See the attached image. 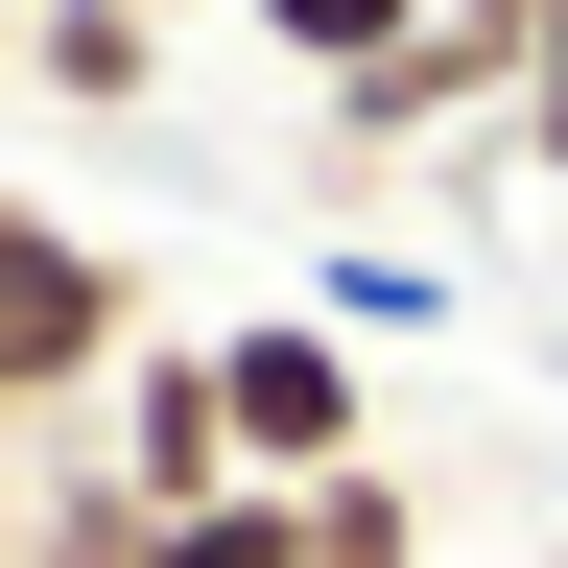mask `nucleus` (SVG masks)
Listing matches in <instances>:
<instances>
[{
	"label": "nucleus",
	"mask_w": 568,
	"mask_h": 568,
	"mask_svg": "<svg viewBox=\"0 0 568 568\" xmlns=\"http://www.w3.org/2000/svg\"><path fill=\"white\" fill-rule=\"evenodd\" d=\"M308 568H426V497H403L379 450H355V474L308 497Z\"/></svg>",
	"instance_id": "obj_7"
},
{
	"label": "nucleus",
	"mask_w": 568,
	"mask_h": 568,
	"mask_svg": "<svg viewBox=\"0 0 568 568\" xmlns=\"http://www.w3.org/2000/svg\"><path fill=\"white\" fill-rule=\"evenodd\" d=\"M166 568H308V497H213V521H166Z\"/></svg>",
	"instance_id": "obj_9"
},
{
	"label": "nucleus",
	"mask_w": 568,
	"mask_h": 568,
	"mask_svg": "<svg viewBox=\"0 0 568 568\" xmlns=\"http://www.w3.org/2000/svg\"><path fill=\"white\" fill-rule=\"evenodd\" d=\"M24 568H166V497L142 474H48L24 497Z\"/></svg>",
	"instance_id": "obj_5"
},
{
	"label": "nucleus",
	"mask_w": 568,
	"mask_h": 568,
	"mask_svg": "<svg viewBox=\"0 0 568 568\" xmlns=\"http://www.w3.org/2000/svg\"><path fill=\"white\" fill-rule=\"evenodd\" d=\"M0 71H24V0H0Z\"/></svg>",
	"instance_id": "obj_13"
},
{
	"label": "nucleus",
	"mask_w": 568,
	"mask_h": 568,
	"mask_svg": "<svg viewBox=\"0 0 568 568\" xmlns=\"http://www.w3.org/2000/svg\"><path fill=\"white\" fill-rule=\"evenodd\" d=\"M213 403H237V497H332V474H355V332H332V308L213 332Z\"/></svg>",
	"instance_id": "obj_2"
},
{
	"label": "nucleus",
	"mask_w": 568,
	"mask_h": 568,
	"mask_svg": "<svg viewBox=\"0 0 568 568\" xmlns=\"http://www.w3.org/2000/svg\"><path fill=\"white\" fill-rule=\"evenodd\" d=\"M426 119H521V24H474V0H426V24L332 95V142H426Z\"/></svg>",
	"instance_id": "obj_4"
},
{
	"label": "nucleus",
	"mask_w": 568,
	"mask_h": 568,
	"mask_svg": "<svg viewBox=\"0 0 568 568\" xmlns=\"http://www.w3.org/2000/svg\"><path fill=\"white\" fill-rule=\"evenodd\" d=\"M142 24H190V0H142Z\"/></svg>",
	"instance_id": "obj_14"
},
{
	"label": "nucleus",
	"mask_w": 568,
	"mask_h": 568,
	"mask_svg": "<svg viewBox=\"0 0 568 568\" xmlns=\"http://www.w3.org/2000/svg\"><path fill=\"white\" fill-rule=\"evenodd\" d=\"M426 308H450V261H403V237H379V261H332V332H426Z\"/></svg>",
	"instance_id": "obj_10"
},
{
	"label": "nucleus",
	"mask_w": 568,
	"mask_h": 568,
	"mask_svg": "<svg viewBox=\"0 0 568 568\" xmlns=\"http://www.w3.org/2000/svg\"><path fill=\"white\" fill-rule=\"evenodd\" d=\"M0 568H24V474H0Z\"/></svg>",
	"instance_id": "obj_12"
},
{
	"label": "nucleus",
	"mask_w": 568,
	"mask_h": 568,
	"mask_svg": "<svg viewBox=\"0 0 568 568\" xmlns=\"http://www.w3.org/2000/svg\"><path fill=\"white\" fill-rule=\"evenodd\" d=\"M403 24H426V0H261V48H284V71H332V95H355Z\"/></svg>",
	"instance_id": "obj_8"
},
{
	"label": "nucleus",
	"mask_w": 568,
	"mask_h": 568,
	"mask_svg": "<svg viewBox=\"0 0 568 568\" xmlns=\"http://www.w3.org/2000/svg\"><path fill=\"white\" fill-rule=\"evenodd\" d=\"M119 355H142L119 237H71L48 190H0V450H24V426H71V403H119Z\"/></svg>",
	"instance_id": "obj_1"
},
{
	"label": "nucleus",
	"mask_w": 568,
	"mask_h": 568,
	"mask_svg": "<svg viewBox=\"0 0 568 568\" xmlns=\"http://www.w3.org/2000/svg\"><path fill=\"white\" fill-rule=\"evenodd\" d=\"M497 142H521V166H545V190H568V48H545V71H521V119H497Z\"/></svg>",
	"instance_id": "obj_11"
},
{
	"label": "nucleus",
	"mask_w": 568,
	"mask_h": 568,
	"mask_svg": "<svg viewBox=\"0 0 568 568\" xmlns=\"http://www.w3.org/2000/svg\"><path fill=\"white\" fill-rule=\"evenodd\" d=\"M95 426H119V474L166 497V521H213V497H237V403H213V332H142Z\"/></svg>",
	"instance_id": "obj_3"
},
{
	"label": "nucleus",
	"mask_w": 568,
	"mask_h": 568,
	"mask_svg": "<svg viewBox=\"0 0 568 568\" xmlns=\"http://www.w3.org/2000/svg\"><path fill=\"white\" fill-rule=\"evenodd\" d=\"M24 71H48V95H142V71H166V24H142V0H48Z\"/></svg>",
	"instance_id": "obj_6"
}]
</instances>
